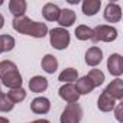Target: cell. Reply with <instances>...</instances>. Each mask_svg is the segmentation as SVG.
<instances>
[{"label":"cell","instance_id":"obj_25","mask_svg":"<svg viewBox=\"0 0 123 123\" xmlns=\"http://www.w3.org/2000/svg\"><path fill=\"white\" fill-rule=\"evenodd\" d=\"M93 36V29L87 25H80L75 28V38L78 41H88Z\"/></svg>","mask_w":123,"mask_h":123},{"label":"cell","instance_id":"obj_19","mask_svg":"<svg viewBox=\"0 0 123 123\" xmlns=\"http://www.w3.org/2000/svg\"><path fill=\"white\" fill-rule=\"evenodd\" d=\"M77 78H78V71L75 68H71V67L62 70L58 75V80L62 81L64 84H74L77 81Z\"/></svg>","mask_w":123,"mask_h":123},{"label":"cell","instance_id":"obj_2","mask_svg":"<svg viewBox=\"0 0 123 123\" xmlns=\"http://www.w3.org/2000/svg\"><path fill=\"white\" fill-rule=\"evenodd\" d=\"M117 29L111 25H98L93 29V36L90 41H93L94 43L97 42H113L117 39Z\"/></svg>","mask_w":123,"mask_h":123},{"label":"cell","instance_id":"obj_31","mask_svg":"<svg viewBox=\"0 0 123 123\" xmlns=\"http://www.w3.org/2000/svg\"><path fill=\"white\" fill-rule=\"evenodd\" d=\"M5 26V18H3V15L0 13V29H2Z\"/></svg>","mask_w":123,"mask_h":123},{"label":"cell","instance_id":"obj_16","mask_svg":"<svg viewBox=\"0 0 123 123\" xmlns=\"http://www.w3.org/2000/svg\"><path fill=\"white\" fill-rule=\"evenodd\" d=\"M41 67L46 74H54L58 70V59L52 54H46L42 61H41Z\"/></svg>","mask_w":123,"mask_h":123},{"label":"cell","instance_id":"obj_15","mask_svg":"<svg viewBox=\"0 0 123 123\" xmlns=\"http://www.w3.org/2000/svg\"><path fill=\"white\" fill-rule=\"evenodd\" d=\"M101 9V0H84L81 5V10L86 16H94Z\"/></svg>","mask_w":123,"mask_h":123},{"label":"cell","instance_id":"obj_32","mask_svg":"<svg viewBox=\"0 0 123 123\" xmlns=\"http://www.w3.org/2000/svg\"><path fill=\"white\" fill-rule=\"evenodd\" d=\"M68 3L70 5H77V3H80V0H68Z\"/></svg>","mask_w":123,"mask_h":123},{"label":"cell","instance_id":"obj_8","mask_svg":"<svg viewBox=\"0 0 123 123\" xmlns=\"http://www.w3.org/2000/svg\"><path fill=\"white\" fill-rule=\"evenodd\" d=\"M111 98H114L116 101H122L123 100V80L122 78H114L113 81L109 83V86L104 90Z\"/></svg>","mask_w":123,"mask_h":123},{"label":"cell","instance_id":"obj_10","mask_svg":"<svg viewBox=\"0 0 123 123\" xmlns=\"http://www.w3.org/2000/svg\"><path fill=\"white\" fill-rule=\"evenodd\" d=\"M103 61V51L100 46H90L86 52V64L90 67H97Z\"/></svg>","mask_w":123,"mask_h":123},{"label":"cell","instance_id":"obj_20","mask_svg":"<svg viewBox=\"0 0 123 123\" xmlns=\"http://www.w3.org/2000/svg\"><path fill=\"white\" fill-rule=\"evenodd\" d=\"M74 86H75L77 91L80 93V96H83V94H90V93L94 90L91 81H90L86 75H84V77H78L77 81L74 83Z\"/></svg>","mask_w":123,"mask_h":123},{"label":"cell","instance_id":"obj_23","mask_svg":"<svg viewBox=\"0 0 123 123\" xmlns=\"http://www.w3.org/2000/svg\"><path fill=\"white\" fill-rule=\"evenodd\" d=\"M16 45V41L12 35H0V49H2V54L3 52H10Z\"/></svg>","mask_w":123,"mask_h":123},{"label":"cell","instance_id":"obj_11","mask_svg":"<svg viewBox=\"0 0 123 123\" xmlns=\"http://www.w3.org/2000/svg\"><path fill=\"white\" fill-rule=\"evenodd\" d=\"M75 20H77V15H75V12L73 9H61L59 18H58L56 22L59 23V28L67 29V28L73 26L75 23Z\"/></svg>","mask_w":123,"mask_h":123},{"label":"cell","instance_id":"obj_14","mask_svg":"<svg viewBox=\"0 0 123 123\" xmlns=\"http://www.w3.org/2000/svg\"><path fill=\"white\" fill-rule=\"evenodd\" d=\"M59 12L61 9L54 3H46L42 7V16L46 22H56L59 18Z\"/></svg>","mask_w":123,"mask_h":123},{"label":"cell","instance_id":"obj_6","mask_svg":"<svg viewBox=\"0 0 123 123\" xmlns=\"http://www.w3.org/2000/svg\"><path fill=\"white\" fill-rule=\"evenodd\" d=\"M0 80H2V84L5 87H7L9 90L20 88L22 84H23V78H22V74L19 73V70H13V71L5 74Z\"/></svg>","mask_w":123,"mask_h":123},{"label":"cell","instance_id":"obj_24","mask_svg":"<svg viewBox=\"0 0 123 123\" xmlns=\"http://www.w3.org/2000/svg\"><path fill=\"white\" fill-rule=\"evenodd\" d=\"M9 98H10V101L13 103V104H18V103H22L25 98H26V91H25V88H13V90H9V93L6 94Z\"/></svg>","mask_w":123,"mask_h":123},{"label":"cell","instance_id":"obj_4","mask_svg":"<svg viewBox=\"0 0 123 123\" xmlns=\"http://www.w3.org/2000/svg\"><path fill=\"white\" fill-rule=\"evenodd\" d=\"M107 70L113 77L120 78L123 74V56L120 54H110L107 58Z\"/></svg>","mask_w":123,"mask_h":123},{"label":"cell","instance_id":"obj_22","mask_svg":"<svg viewBox=\"0 0 123 123\" xmlns=\"http://www.w3.org/2000/svg\"><path fill=\"white\" fill-rule=\"evenodd\" d=\"M46 35H48V26L46 23H42V22H35L29 31V36L32 38H45Z\"/></svg>","mask_w":123,"mask_h":123},{"label":"cell","instance_id":"obj_26","mask_svg":"<svg viewBox=\"0 0 123 123\" xmlns=\"http://www.w3.org/2000/svg\"><path fill=\"white\" fill-rule=\"evenodd\" d=\"M13 70H18V67H16V64L13 62V61H10V59L0 61V78H2L5 74L13 71Z\"/></svg>","mask_w":123,"mask_h":123},{"label":"cell","instance_id":"obj_27","mask_svg":"<svg viewBox=\"0 0 123 123\" xmlns=\"http://www.w3.org/2000/svg\"><path fill=\"white\" fill-rule=\"evenodd\" d=\"M13 107H15V104L10 101V98L3 93L2 96H0V111L2 113H9V111H12L13 110Z\"/></svg>","mask_w":123,"mask_h":123},{"label":"cell","instance_id":"obj_5","mask_svg":"<svg viewBox=\"0 0 123 123\" xmlns=\"http://www.w3.org/2000/svg\"><path fill=\"white\" fill-rule=\"evenodd\" d=\"M58 94H59L61 98H62L64 101H67L68 104L78 103V100H80V93L77 91V88H75L74 84H62V86L59 87V90H58Z\"/></svg>","mask_w":123,"mask_h":123},{"label":"cell","instance_id":"obj_30","mask_svg":"<svg viewBox=\"0 0 123 123\" xmlns=\"http://www.w3.org/2000/svg\"><path fill=\"white\" fill-rule=\"evenodd\" d=\"M0 123H10V120L7 117H3V116H0Z\"/></svg>","mask_w":123,"mask_h":123},{"label":"cell","instance_id":"obj_21","mask_svg":"<svg viewBox=\"0 0 123 123\" xmlns=\"http://www.w3.org/2000/svg\"><path fill=\"white\" fill-rule=\"evenodd\" d=\"M86 77L91 81V84H93L94 88H96V87H100V86L106 81V75H104V73H103L101 70H98V68H93V70H90L88 74H87Z\"/></svg>","mask_w":123,"mask_h":123},{"label":"cell","instance_id":"obj_1","mask_svg":"<svg viewBox=\"0 0 123 123\" xmlns=\"http://www.w3.org/2000/svg\"><path fill=\"white\" fill-rule=\"evenodd\" d=\"M48 32H49V42H51L52 48H55L58 51H64L68 48V45L71 42V35L67 29L58 26Z\"/></svg>","mask_w":123,"mask_h":123},{"label":"cell","instance_id":"obj_18","mask_svg":"<svg viewBox=\"0 0 123 123\" xmlns=\"http://www.w3.org/2000/svg\"><path fill=\"white\" fill-rule=\"evenodd\" d=\"M28 9V3L25 0H10L9 2V10L15 18H22L25 16Z\"/></svg>","mask_w":123,"mask_h":123},{"label":"cell","instance_id":"obj_13","mask_svg":"<svg viewBox=\"0 0 123 123\" xmlns=\"http://www.w3.org/2000/svg\"><path fill=\"white\" fill-rule=\"evenodd\" d=\"M117 101L114 98H111L106 91H103L97 100V109L103 113H109V111H113V109L116 107Z\"/></svg>","mask_w":123,"mask_h":123},{"label":"cell","instance_id":"obj_29","mask_svg":"<svg viewBox=\"0 0 123 123\" xmlns=\"http://www.w3.org/2000/svg\"><path fill=\"white\" fill-rule=\"evenodd\" d=\"M29 123H51V122L46 120V119H38V120H33V122H29Z\"/></svg>","mask_w":123,"mask_h":123},{"label":"cell","instance_id":"obj_7","mask_svg":"<svg viewBox=\"0 0 123 123\" xmlns=\"http://www.w3.org/2000/svg\"><path fill=\"white\" fill-rule=\"evenodd\" d=\"M103 18L106 22L109 23H117L122 20V7L117 3H107L104 12H103Z\"/></svg>","mask_w":123,"mask_h":123},{"label":"cell","instance_id":"obj_35","mask_svg":"<svg viewBox=\"0 0 123 123\" xmlns=\"http://www.w3.org/2000/svg\"><path fill=\"white\" fill-rule=\"evenodd\" d=\"M0 54H2V49H0Z\"/></svg>","mask_w":123,"mask_h":123},{"label":"cell","instance_id":"obj_28","mask_svg":"<svg viewBox=\"0 0 123 123\" xmlns=\"http://www.w3.org/2000/svg\"><path fill=\"white\" fill-rule=\"evenodd\" d=\"M122 109H123L122 103H117V104H116V107L113 109V110H114V116H116V120H117L119 123H122V122H123V117H122Z\"/></svg>","mask_w":123,"mask_h":123},{"label":"cell","instance_id":"obj_17","mask_svg":"<svg viewBox=\"0 0 123 123\" xmlns=\"http://www.w3.org/2000/svg\"><path fill=\"white\" fill-rule=\"evenodd\" d=\"M48 88V80L42 75H35L29 80V90L32 93H43Z\"/></svg>","mask_w":123,"mask_h":123},{"label":"cell","instance_id":"obj_33","mask_svg":"<svg viewBox=\"0 0 123 123\" xmlns=\"http://www.w3.org/2000/svg\"><path fill=\"white\" fill-rule=\"evenodd\" d=\"M3 94V91H2V86H0V96H2Z\"/></svg>","mask_w":123,"mask_h":123},{"label":"cell","instance_id":"obj_9","mask_svg":"<svg viewBox=\"0 0 123 123\" xmlns=\"http://www.w3.org/2000/svg\"><path fill=\"white\" fill-rule=\"evenodd\" d=\"M31 110L35 114H46L51 110V101L46 97H35L31 101Z\"/></svg>","mask_w":123,"mask_h":123},{"label":"cell","instance_id":"obj_3","mask_svg":"<svg viewBox=\"0 0 123 123\" xmlns=\"http://www.w3.org/2000/svg\"><path fill=\"white\" fill-rule=\"evenodd\" d=\"M83 107L78 103L67 104L59 116V123H80L83 119Z\"/></svg>","mask_w":123,"mask_h":123},{"label":"cell","instance_id":"obj_12","mask_svg":"<svg viewBox=\"0 0 123 123\" xmlns=\"http://www.w3.org/2000/svg\"><path fill=\"white\" fill-rule=\"evenodd\" d=\"M35 20H32L31 18H26V16H22V18H15L13 22H12V26L16 32L22 33V35H29V31L32 28Z\"/></svg>","mask_w":123,"mask_h":123},{"label":"cell","instance_id":"obj_34","mask_svg":"<svg viewBox=\"0 0 123 123\" xmlns=\"http://www.w3.org/2000/svg\"><path fill=\"white\" fill-rule=\"evenodd\" d=\"M2 5H3V2H0V6H2Z\"/></svg>","mask_w":123,"mask_h":123}]
</instances>
